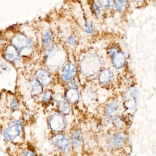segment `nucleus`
<instances>
[{"label":"nucleus","instance_id":"obj_1","mask_svg":"<svg viewBox=\"0 0 156 156\" xmlns=\"http://www.w3.org/2000/svg\"><path fill=\"white\" fill-rule=\"evenodd\" d=\"M82 72L87 76H92L99 73L101 67L100 59L94 54L87 55L80 64Z\"/></svg>","mask_w":156,"mask_h":156},{"label":"nucleus","instance_id":"obj_2","mask_svg":"<svg viewBox=\"0 0 156 156\" xmlns=\"http://www.w3.org/2000/svg\"><path fill=\"white\" fill-rule=\"evenodd\" d=\"M49 123L51 130L55 132L63 131L67 125V122L65 117L58 113L51 115L49 119Z\"/></svg>","mask_w":156,"mask_h":156},{"label":"nucleus","instance_id":"obj_3","mask_svg":"<svg viewBox=\"0 0 156 156\" xmlns=\"http://www.w3.org/2000/svg\"><path fill=\"white\" fill-rule=\"evenodd\" d=\"M21 130V123L19 121H15L5 130L3 133L4 136L8 141L13 140L20 134Z\"/></svg>","mask_w":156,"mask_h":156},{"label":"nucleus","instance_id":"obj_4","mask_svg":"<svg viewBox=\"0 0 156 156\" xmlns=\"http://www.w3.org/2000/svg\"><path fill=\"white\" fill-rule=\"evenodd\" d=\"M12 44L20 52H23L25 49L31 48V42L23 34L16 35L12 39Z\"/></svg>","mask_w":156,"mask_h":156},{"label":"nucleus","instance_id":"obj_5","mask_svg":"<svg viewBox=\"0 0 156 156\" xmlns=\"http://www.w3.org/2000/svg\"><path fill=\"white\" fill-rule=\"evenodd\" d=\"M53 144L65 154L70 151V144L67 138L62 134H58L52 138Z\"/></svg>","mask_w":156,"mask_h":156},{"label":"nucleus","instance_id":"obj_6","mask_svg":"<svg viewBox=\"0 0 156 156\" xmlns=\"http://www.w3.org/2000/svg\"><path fill=\"white\" fill-rule=\"evenodd\" d=\"M137 102V90L134 88H131L126 92L125 95V105L127 109L132 110L136 107Z\"/></svg>","mask_w":156,"mask_h":156},{"label":"nucleus","instance_id":"obj_7","mask_svg":"<svg viewBox=\"0 0 156 156\" xmlns=\"http://www.w3.org/2000/svg\"><path fill=\"white\" fill-rule=\"evenodd\" d=\"M125 62V56L122 52H116L113 56L112 63L114 67L120 69L124 66Z\"/></svg>","mask_w":156,"mask_h":156},{"label":"nucleus","instance_id":"obj_8","mask_svg":"<svg viewBox=\"0 0 156 156\" xmlns=\"http://www.w3.org/2000/svg\"><path fill=\"white\" fill-rule=\"evenodd\" d=\"M36 76L38 80L43 85L47 86L51 82V77L50 74L43 69L38 70Z\"/></svg>","mask_w":156,"mask_h":156},{"label":"nucleus","instance_id":"obj_9","mask_svg":"<svg viewBox=\"0 0 156 156\" xmlns=\"http://www.w3.org/2000/svg\"><path fill=\"white\" fill-rule=\"evenodd\" d=\"M4 58L9 62H13L18 57V51L14 46H9L6 48L4 52Z\"/></svg>","mask_w":156,"mask_h":156},{"label":"nucleus","instance_id":"obj_10","mask_svg":"<svg viewBox=\"0 0 156 156\" xmlns=\"http://www.w3.org/2000/svg\"><path fill=\"white\" fill-rule=\"evenodd\" d=\"M76 73L75 66L71 63L67 64L63 69L62 79L65 81L69 80L73 77Z\"/></svg>","mask_w":156,"mask_h":156},{"label":"nucleus","instance_id":"obj_11","mask_svg":"<svg viewBox=\"0 0 156 156\" xmlns=\"http://www.w3.org/2000/svg\"><path fill=\"white\" fill-rule=\"evenodd\" d=\"M125 141V135L122 133H119L112 139L110 146L113 148H117L122 147Z\"/></svg>","mask_w":156,"mask_h":156},{"label":"nucleus","instance_id":"obj_12","mask_svg":"<svg viewBox=\"0 0 156 156\" xmlns=\"http://www.w3.org/2000/svg\"><path fill=\"white\" fill-rule=\"evenodd\" d=\"M120 111V105L117 102H113L110 104L106 109V113L111 117H116Z\"/></svg>","mask_w":156,"mask_h":156},{"label":"nucleus","instance_id":"obj_13","mask_svg":"<svg viewBox=\"0 0 156 156\" xmlns=\"http://www.w3.org/2000/svg\"><path fill=\"white\" fill-rule=\"evenodd\" d=\"M67 100L72 104H75L78 101L79 98L78 92L74 88H70L66 93Z\"/></svg>","mask_w":156,"mask_h":156},{"label":"nucleus","instance_id":"obj_14","mask_svg":"<svg viewBox=\"0 0 156 156\" xmlns=\"http://www.w3.org/2000/svg\"><path fill=\"white\" fill-rule=\"evenodd\" d=\"M113 77V74L109 69L103 70L100 74L99 80L101 83L105 84L111 81Z\"/></svg>","mask_w":156,"mask_h":156},{"label":"nucleus","instance_id":"obj_15","mask_svg":"<svg viewBox=\"0 0 156 156\" xmlns=\"http://www.w3.org/2000/svg\"><path fill=\"white\" fill-rule=\"evenodd\" d=\"M71 142L75 148H78L81 146L82 143V137L79 132L76 131L72 134Z\"/></svg>","mask_w":156,"mask_h":156},{"label":"nucleus","instance_id":"obj_16","mask_svg":"<svg viewBox=\"0 0 156 156\" xmlns=\"http://www.w3.org/2000/svg\"><path fill=\"white\" fill-rule=\"evenodd\" d=\"M115 7L119 12H123L126 8L127 4V0H114Z\"/></svg>","mask_w":156,"mask_h":156},{"label":"nucleus","instance_id":"obj_17","mask_svg":"<svg viewBox=\"0 0 156 156\" xmlns=\"http://www.w3.org/2000/svg\"><path fill=\"white\" fill-rule=\"evenodd\" d=\"M59 110L63 114L69 113L70 112V106L68 103L65 100H61L59 102Z\"/></svg>","mask_w":156,"mask_h":156},{"label":"nucleus","instance_id":"obj_18","mask_svg":"<svg viewBox=\"0 0 156 156\" xmlns=\"http://www.w3.org/2000/svg\"><path fill=\"white\" fill-rule=\"evenodd\" d=\"M31 86L33 89V93L35 94H38L42 91V87L40 83L37 80H34L31 81Z\"/></svg>","mask_w":156,"mask_h":156},{"label":"nucleus","instance_id":"obj_19","mask_svg":"<svg viewBox=\"0 0 156 156\" xmlns=\"http://www.w3.org/2000/svg\"><path fill=\"white\" fill-rule=\"evenodd\" d=\"M98 2L99 4L102 7H104L107 9H108L111 7V0H98Z\"/></svg>","mask_w":156,"mask_h":156},{"label":"nucleus","instance_id":"obj_20","mask_svg":"<svg viewBox=\"0 0 156 156\" xmlns=\"http://www.w3.org/2000/svg\"><path fill=\"white\" fill-rule=\"evenodd\" d=\"M92 6L95 14L97 16L100 15V7L98 6V5L96 4L95 3H93Z\"/></svg>","mask_w":156,"mask_h":156},{"label":"nucleus","instance_id":"obj_21","mask_svg":"<svg viewBox=\"0 0 156 156\" xmlns=\"http://www.w3.org/2000/svg\"><path fill=\"white\" fill-rule=\"evenodd\" d=\"M51 98V94L49 92H47L44 95V101L45 102H48Z\"/></svg>","mask_w":156,"mask_h":156},{"label":"nucleus","instance_id":"obj_22","mask_svg":"<svg viewBox=\"0 0 156 156\" xmlns=\"http://www.w3.org/2000/svg\"><path fill=\"white\" fill-rule=\"evenodd\" d=\"M22 156H34V153L32 151L30 150L27 151L26 152L24 153V154Z\"/></svg>","mask_w":156,"mask_h":156},{"label":"nucleus","instance_id":"obj_23","mask_svg":"<svg viewBox=\"0 0 156 156\" xmlns=\"http://www.w3.org/2000/svg\"><path fill=\"white\" fill-rule=\"evenodd\" d=\"M50 39V34L49 32H48L45 35V42L46 43H48L49 42V40Z\"/></svg>","mask_w":156,"mask_h":156},{"label":"nucleus","instance_id":"obj_24","mask_svg":"<svg viewBox=\"0 0 156 156\" xmlns=\"http://www.w3.org/2000/svg\"><path fill=\"white\" fill-rule=\"evenodd\" d=\"M86 27H87V31L89 33H91L92 32V29H91V27L89 25V23L88 22H86Z\"/></svg>","mask_w":156,"mask_h":156},{"label":"nucleus","instance_id":"obj_25","mask_svg":"<svg viewBox=\"0 0 156 156\" xmlns=\"http://www.w3.org/2000/svg\"><path fill=\"white\" fill-rule=\"evenodd\" d=\"M68 42L70 44H73L75 42V39L73 37H71L68 39Z\"/></svg>","mask_w":156,"mask_h":156},{"label":"nucleus","instance_id":"obj_26","mask_svg":"<svg viewBox=\"0 0 156 156\" xmlns=\"http://www.w3.org/2000/svg\"><path fill=\"white\" fill-rule=\"evenodd\" d=\"M133 1H134V2H141V1H142V0H133Z\"/></svg>","mask_w":156,"mask_h":156}]
</instances>
